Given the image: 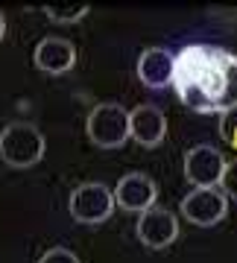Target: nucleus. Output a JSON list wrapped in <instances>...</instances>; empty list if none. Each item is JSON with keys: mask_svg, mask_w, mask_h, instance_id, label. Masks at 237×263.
<instances>
[{"mask_svg": "<svg viewBox=\"0 0 237 263\" xmlns=\"http://www.w3.org/2000/svg\"><path fill=\"white\" fill-rule=\"evenodd\" d=\"M6 35V18H3V12H0V38Z\"/></svg>", "mask_w": 237, "mask_h": 263, "instance_id": "obj_16", "label": "nucleus"}, {"mask_svg": "<svg viewBox=\"0 0 237 263\" xmlns=\"http://www.w3.org/2000/svg\"><path fill=\"white\" fill-rule=\"evenodd\" d=\"M88 138L100 149H117L129 138V111L120 103H100L88 114Z\"/></svg>", "mask_w": 237, "mask_h": 263, "instance_id": "obj_3", "label": "nucleus"}, {"mask_svg": "<svg viewBox=\"0 0 237 263\" xmlns=\"http://www.w3.org/2000/svg\"><path fill=\"white\" fill-rule=\"evenodd\" d=\"M74 65H76V47L67 38L47 35V38L38 41V47H35V67L38 70H44L50 76H59V73H67Z\"/></svg>", "mask_w": 237, "mask_h": 263, "instance_id": "obj_9", "label": "nucleus"}, {"mask_svg": "<svg viewBox=\"0 0 237 263\" xmlns=\"http://www.w3.org/2000/svg\"><path fill=\"white\" fill-rule=\"evenodd\" d=\"M173 88L190 111H228L237 105V56L217 44H188L176 56Z\"/></svg>", "mask_w": 237, "mask_h": 263, "instance_id": "obj_1", "label": "nucleus"}, {"mask_svg": "<svg viewBox=\"0 0 237 263\" xmlns=\"http://www.w3.org/2000/svg\"><path fill=\"white\" fill-rule=\"evenodd\" d=\"M129 135L141 146H158L167 135V117L158 105H138L129 111Z\"/></svg>", "mask_w": 237, "mask_h": 263, "instance_id": "obj_10", "label": "nucleus"}, {"mask_svg": "<svg viewBox=\"0 0 237 263\" xmlns=\"http://www.w3.org/2000/svg\"><path fill=\"white\" fill-rule=\"evenodd\" d=\"M220 135H223V141L237 143V105L220 114Z\"/></svg>", "mask_w": 237, "mask_h": 263, "instance_id": "obj_13", "label": "nucleus"}, {"mask_svg": "<svg viewBox=\"0 0 237 263\" xmlns=\"http://www.w3.org/2000/svg\"><path fill=\"white\" fill-rule=\"evenodd\" d=\"M220 184H223V193H226V196L237 199V158L234 161H226V170H223Z\"/></svg>", "mask_w": 237, "mask_h": 263, "instance_id": "obj_14", "label": "nucleus"}, {"mask_svg": "<svg viewBox=\"0 0 237 263\" xmlns=\"http://www.w3.org/2000/svg\"><path fill=\"white\" fill-rule=\"evenodd\" d=\"M155 196H158V187L150 176L143 173H129L117 181V190H114V202L123 208V211H138L143 214L147 208L155 205Z\"/></svg>", "mask_w": 237, "mask_h": 263, "instance_id": "obj_8", "label": "nucleus"}, {"mask_svg": "<svg viewBox=\"0 0 237 263\" xmlns=\"http://www.w3.org/2000/svg\"><path fill=\"white\" fill-rule=\"evenodd\" d=\"M228 211V196L217 187H196L181 199V216H188L193 226H217Z\"/></svg>", "mask_w": 237, "mask_h": 263, "instance_id": "obj_5", "label": "nucleus"}, {"mask_svg": "<svg viewBox=\"0 0 237 263\" xmlns=\"http://www.w3.org/2000/svg\"><path fill=\"white\" fill-rule=\"evenodd\" d=\"M138 237L143 246L150 249H167V246L179 237V219L173 216L167 208H147L138 216Z\"/></svg>", "mask_w": 237, "mask_h": 263, "instance_id": "obj_7", "label": "nucleus"}, {"mask_svg": "<svg viewBox=\"0 0 237 263\" xmlns=\"http://www.w3.org/2000/svg\"><path fill=\"white\" fill-rule=\"evenodd\" d=\"M44 12L56 24H76L88 15V3H53V6H44Z\"/></svg>", "mask_w": 237, "mask_h": 263, "instance_id": "obj_12", "label": "nucleus"}, {"mask_svg": "<svg viewBox=\"0 0 237 263\" xmlns=\"http://www.w3.org/2000/svg\"><path fill=\"white\" fill-rule=\"evenodd\" d=\"M173 70H176V56L164 47H147L138 59V76L147 88L173 85Z\"/></svg>", "mask_w": 237, "mask_h": 263, "instance_id": "obj_11", "label": "nucleus"}, {"mask_svg": "<svg viewBox=\"0 0 237 263\" xmlns=\"http://www.w3.org/2000/svg\"><path fill=\"white\" fill-rule=\"evenodd\" d=\"M44 155V135L32 123H9L0 132V158L15 170H27Z\"/></svg>", "mask_w": 237, "mask_h": 263, "instance_id": "obj_2", "label": "nucleus"}, {"mask_svg": "<svg viewBox=\"0 0 237 263\" xmlns=\"http://www.w3.org/2000/svg\"><path fill=\"white\" fill-rule=\"evenodd\" d=\"M223 170H226L223 152L208 146V143H199L185 155V176L196 187H217L220 179H223Z\"/></svg>", "mask_w": 237, "mask_h": 263, "instance_id": "obj_6", "label": "nucleus"}, {"mask_svg": "<svg viewBox=\"0 0 237 263\" xmlns=\"http://www.w3.org/2000/svg\"><path fill=\"white\" fill-rule=\"evenodd\" d=\"M70 216L82 226H100L105 222L114 211V193L105 187L103 181H82L70 193Z\"/></svg>", "mask_w": 237, "mask_h": 263, "instance_id": "obj_4", "label": "nucleus"}, {"mask_svg": "<svg viewBox=\"0 0 237 263\" xmlns=\"http://www.w3.org/2000/svg\"><path fill=\"white\" fill-rule=\"evenodd\" d=\"M38 263H79V257H76L70 249H62V246H56V249H50V252L41 254V260Z\"/></svg>", "mask_w": 237, "mask_h": 263, "instance_id": "obj_15", "label": "nucleus"}]
</instances>
